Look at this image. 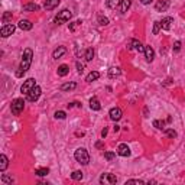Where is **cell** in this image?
I'll return each instance as SVG.
<instances>
[{
    "instance_id": "cell-1",
    "label": "cell",
    "mask_w": 185,
    "mask_h": 185,
    "mask_svg": "<svg viewBox=\"0 0 185 185\" xmlns=\"http://www.w3.org/2000/svg\"><path fill=\"white\" fill-rule=\"evenodd\" d=\"M32 58H34V51L30 48H26L23 51V55H22V61H20V67H19V71L16 72L17 77H23L25 72L30 68V64H32Z\"/></svg>"
},
{
    "instance_id": "cell-2",
    "label": "cell",
    "mask_w": 185,
    "mask_h": 185,
    "mask_svg": "<svg viewBox=\"0 0 185 185\" xmlns=\"http://www.w3.org/2000/svg\"><path fill=\"white\" fill-rule=\"evenodd\" d=\"M74 158L81 165H87L90 162V155L87 152V149H84V147H78L75 151V153H74Z\"/></svg>"
},
{
    "instance_id": "cell-3",
    "label": "cell",
    "mask_w": 185,
    "mask_h": 185,
    "mask_svg": "<svg viewBox=\"0 0 185 185\" xmlns=\"http://www.w3.org/2000/svg\"><path fill=\"white\" fill-rule=\"evenodd\" d=\"M23 109H25V101L22 98H15L12 101V104H10V110H12V113L15 116H19L23 111Z\"/></svg>"
},
{
    "instance_id": "cell-4",
    "label": "cell",
    "mask_w": 185,
    "mask_h": 185,
    "mask_svg": "<svg viewBox=\"0 0 185 185\" xmlns=\"http://www.w3.org/2000/svg\"><path fill=\"white\" fill-rule=\"evenodd\" d=\"M72 17V13L68 10V9H64L61 12L55 16V23H58V25H62V23H67L70 19Z\"/></svg>"
},
{
    "instance_id": "cell-5",
    "label": "cell",
    "mask_w": 185,
    "mask_h": 185,
    "mask_svg": "<svg viewBox=\"0 0 185 185\" xmlns=\"http://www.w3.org/2000/svg\"><path fill=\"white\" fill-rule=\"evenodd\" d=\"M117 182V178L113 174H103L100 177V184L103 185H113Z\"/></svg>"
},
{
    "instance_id": "cell-6",
    "label": "cell",
    "mask_w": 185,
    "mask_h": 185,
    "mask_svg": "<svg viewBox=\"0 0 185 185\" xmlns=\"http://www.w3.org/2000/svg\"><path fill=\"white\" fill-rule=\"evenodd\" d=\"M35 85H36V81H35V78H28V80L23 83V85L20 87V91L23 92V94H26V96H28V94H29V91L34 88Z\"/></svg>"
},
{
    "instance_id": "cell-7",
    "label": "cell",
    "mask_w": 185,
    "mask_h": 185,
    "mask_svg": "<svg viewBox=\"0 0 185 185\" xmlns=\"http://www.w3.org/2000/svg\"><path fill=\"white\" fill-rule=\"evenodd\" d=\"M127 49H135L138 52H145V46L142 45L140 41L138 39H130L129 42H127Z\"/></svg>"
},
{
    "instance_id": "cell-8",
    "label": "cell",
    "mask_w": 185,
    "mask_h": 185,
    "mask_svg": "<svg viewBox=\"0 0 185 185\" xmlns=\"http://www.w3.org/2000/svg\"><path fill=\"white\" fill-rule=\"evenodd\" d=\"M41 92H42L41 87H39V85H35L34 88L29 91V94H28V100L32 101V103H34V101H36L39 97H41Z\"/></svg>"
},
{
    "instance_id": "cell-9",
    "label": "cell",
    "mask_w": 185,
    "mask_h": 185,
    "mask_svg": "<svg viewBox=\"0 0 185 185\" xmlns=\"http://www.w3.org/2000/svg\"><path fill=\"white\" fill-rule=\"evenodd\" d=\"M15 29H16V26L15 25H4L2 29H0V35H2V38H7V36H10V35L15 32Z\"/></svg>"
},
{
    "instance_id": "cell-10",
    "label": "cell",
    "mask_w": 185,
    "mask_h": 185,
    "mask_svg": "<svg viewBox=\"0 0 185 185\" xmlns=\"http://www.w3.org/2000/svg\"><path fill=\"white\" fill-rule=\"evenodd\" d=\"M110 119L113 120V122H117V120H120L122 119V116H123V111L119 107H113V109L110 110Z\"/></svg>"
},
{
    "instance_id": "cell-11",
    "label": "cell",
    "mask_w": 185,
    "mask_h": 185,
    "mask_svg": "<svg viewBox=\"0 0 185 185\" xmlns=\"http://www.w3.org/2000/svg\"><path fill=\"white\" fill-rule=\"evenodd\" d=\"M117 153L120 156H123V158H127V156H130V149H129L126 143H120L117 147Z\"/></svg>"
},
{
    "instance_id": "cell-12",
    "label": "cell",
    "mask_w": 185,
    "mask_h": 185,
    "mask_svg": "<svg viewBox=\"0 0 185 185\" xmlns=\"http://www.w3.org/2000/svg\"><path fill=\"white\" fill-rule=\"evenodd\" d=\"M169 7V0H158V3L155 4V9L158 12H165Z\"/></svg>"
},
{
    "instance_id": "cell-13",
    "label": "cell",
    "mask_w": 185,
    "mask_h": 185,
    "mask_svg": "<svg viewBox=\"0 0 185 185\" xmlns=\"http://www.w3.org/2000/svg\"><path fill=\"white\" fill-rule=\"evenodd\" d=\"M145 58H146L147 62H151V61H153V58H155V51H153V48L152 46H145Z\"/></svg>"
},
{
    "instance_id": "cell-14",
    "label": "cell",
    "mask_w": 185,
    "mask_h": 185,
    "mask_svg": "<svg viewBox=\"0 0 185 185\" xmlns=\"http://www.w3.org/2000/svg\"><path fill=\"white\" fill-rule=\"evenodd\" d=\"M17 26H19V29H22V30H30L34 28L32 22L28 20V19H22V20L17 23Z\"/></svg>"
},
{
    "instance_id": "cell-15",
    "label": "cell",
    "mask_w": 185,
    "mask_h": 185,
    "mask_svg": "<svg viewBox=\"0 0 185 185\" xmlns=\"http://www.w3.org/2000/svg\"><path fill=\"white\" fill-rule=\"evenodd\" d=\"M174 23V19L172 17H164L162 20H160V28L164 30H169V28H171V25Z\"/></svg>"
},
{
    "instance_id": "cell-16",
    "label": "cell",
    "mask_w": 185,
    "mask_h": 185,
    "mask_svg": "<svg viewBox=\"0 0 185 185\" xmlns=\"http://www.w3.org/2000/svg\"><path fill=\"white\" fill-rule=\"evenodd\" d=\"M64 54H67V48H65V46H58V48L54 51V54H52V58H54V59H58V58H61Z\"/></svg>"
},
{
    "instance_id": "cell-17",
    "label": "cell",
    "mask_w": 185,
    "mask_h": 185,
    "mask_svg": "<svg viewBox=\"0 0 185 185\" xmlns=\"http://www.w3.org/2000/svg\"><path fill=\"white\" fill-rule=\"evenodd\" d=\"M61 0H46L45 4H43V7L46 9V10H52V9L58 7V4Z\"/></svg>"
},
{
    "instance_id": "cell-18",
    "label": "cell",
    "mask_w": 185,
    "mask_h": 185,
    "mask_svg": "<svg viewBox=\"0 0 185 185\" xmlns=\"http://www.w3.org/2000/svg\"><path fill=\"white\" fill-rule=\"evenodd\" d=\"M130 6H132V0H122L120 2V13H126L129 9H130Z\"/></svg>"
},
{
    "instance_id": "cell-19",
    "label": "cell",
    "mask_w": 185,
    "mask_h": 185,
    "mask_svg": "<svg viewBox=\"0 0 185 185\" xmlns=\"http://www.w3.org/2000/svg\"><path fill=\"white\" fill-rule=\"evenodd\" d=\"M9 166V159L6 155H0V171L2 172H4L6 169H7Z\"/></svg>"
},
{
    "instance_id": "cell-20",
    "label": "cell",
    "mask_w": 185,
    "mask_h": 185,
    "mask_svg": "<svg viewBox=\"0 0 185 185\" xmlns=\"http://www.w3.org/2000/svg\"><path fill=\"white\" fill-rule=\"evenodd\" d=\"M58 75L59 77H65V75H68V72H70V67L68 65H65V64H62V65H59L58 67Z\"/></svg>"
},
{
    "instance_id": "cell-21",
    "label": "cell",
    "mask_w": 185,
    "mask_h": 185,
    "mask_svg": "<svg viewBox=\"0 0 185 185\" xmlns=\"http://www.w3.org/2000/svg\"><path fill=\"white\" fill-rule=\"evenodd\" d=\"M100 78V72H97V71H91L88 74V75L85 77V81L87 83H92V81H96V80H98Z\"/></svg>"
},
{
    "instance_id": "cell-22",
    "label": "cell",
    "mask_w": 185,
    "mask_h": 185,
    "mask_svg": "<svg viewBox=\"0 0 185 185\" xmlns=\"http://www.w3.org/2000/svg\"><path fill=\"white\" fill-rule=\"evenodd\" d=\"M90 107H91V110H100L101 109V104H100V101H98L97 97H92L91 100H90Z\"/></svg>"
},
{
    "instance_id": "cell-23",
    "label": "cell",
    "mask_w": 185,
    "mask_h": 185,
    "mask_svg": "<svg viewBox=\"0 0 185 185\" xmlns=\"http://www.w3.org/2000/svg\"><path fill=\"white\" fill-rule=\"evenodd\" d=\"M122 74V71H120V68L119 67H111L109 70V77L110 78H116V77H119Z\"/></svg>"
},
{
    "instance_id": "cell-24",
    "label": "cell",
    "mask_w": 185,
    "mask_h": 185,
    "mask_svg": "<svg viewBox=\"0 0 185 185\" xmlns=\"http://www.w3.org/2000/svg\"><path fill=\"white\" fill-rule=\"evenodd\" d=\"M35 10H39V6L36 3H28L23 6V12H35Z\"/></svg>"
},
{
    "instance_id": "cell-25",
    "label": "cell",
    "mask_w": 185,
    "mask_h": 185,
    "mask_svg": "<svg viewBox=\"0 0 185 185\" xmlns=\"http://www.w3.org/2000/svg\"><path fill=\"white\" fill-rule=\"evenodd\" d=\"M77 87V84L74 83V81H71V83H65V84L61 85V91H71V90H74Z\"/></svg>"
},
{
    "instance_id": "cell-26",
    "label": "cell",
    "mask_w": 185,
    "mask_h": 185,
    "mask_svg": "<svg viewBox=\"0 0 185 185\" xmlns=\"http://www.w3.org/2000/svg\"><path fill=\"white\" fill-rule=\"evenodd\" d=\"M84 58H85V61H91V59L94 58V49H92V48H87V49H85Z\"/></svg>"
},
{
    "instance_id": "cell-27",
    "label": "cell",
    "mask_w": 185,
    "mask_h": 185,
    "mask_svg": "<svg viewBox=\"0 0 185 185\" xmlns=\"http://www.w3.org/2000/svg\"><path fill=\"white\" fill-rule=\"evenodd\" d=\"M120 2H122V0H107L106 4H107V7L109 9H116L119 4H120Z\"/></svg>"
},
{
    "instance_id": "cell-28",
    "label": "cell",
    "mask_w": 185,
    "mask_h": 185,
    "mask_svg": "<svg viewBox=\"0 0 185 185\" xmlns=\"http://www.w3.org/2000/svg\"><path fill=\"white\" fill-rule=\"evenodd\" d=\"M71 178L74 179V181H81V179L84 178V175H83L81 171H74V172L71 174Z\"/></svg>"
},
{
    "instance_id": "cell-29",
    "label": "cell",
    "mask_w": 185,
    "mask_h": 185,
    "mask_svg": "<svg viewBox=\"0 0 185 185\" xmlns=\"http://www.w3.org/2000/svg\"><path fill=\"white\" fill-rule=\"evenodd\" d=\"M35 174H36L38 177H46V175L49 174V169L48 168H38L35 171Z\"/></svg>"
},
{
    "instance_id": "cell-30",
    "label": "cell",
    "mask_w": 185,
    "mask_h": 185,
    "mask_svg": "<svg viewBox=\"0 0 185 185\" xmlns=\"http://www.w3.org/2000/svg\"><path fill=\"white\" fill-rule=\"evenodd\" d=\"M98 23H100L101 26H107L109 25V19H107L106 16H101L100 15V16H98Z\"/></svg>"
},
{
    "instance_id": "cell-31",
    "label": "cell",
    "mask_w": 185,
    "mask_h": 185,
    "mask_svg": "<svg viewBox=\"0 0 185 185\" xmlns=\"http://www.w3.org/2000/svg\"><path fill=\"white\" fill-rule=\"evenodd\" d=\"M2 182H3V184H12L13 178L12 177H7L6 174H3V175H2Z\"/></svg>"
},
{
    "instance_id": "cell-32",
    "label": "cell",
    "mask_w": 185,
    "mask_h": 185,
    "mask_svg": "<svg viewBox=\"0 0 185 185\" xmlns=\"http://www.w3.org/2000/svg\"><path fill=\"white\" fill-rule=\"evenodd\" d=\"M2 20H3V23H7L9 20H12V12H6L3 15V17H2Z\"/></svg>"
},
{
    "instance_id": "cell-33",
    "label": "cell",
    "mask_w": 185,
    "mask_h": 185,
    "mask_svg": "<svg viewBox=\"0 0 185 185\" xmlns=\"http://www.w3.org/2000/svg\"><path fill=\"white\" fill-rule=\"evenodd\" d=\"M159 29H160V22H153V35H158L159 34Z\"/></svg>"
},
{
    "instance_id": "cell-34",
    "label": "cell",
    "mask_w": 185,
    "mask_h": 185,
    "mask_svg": "<svg viewBox=\"0 0 185 185\" xmlns=\"http://www.w3.org/2000/svg\"><path fill=\"white\" fill-rule=\"evenodd\" d=\"M165 133H166V136H169V138H177V132L174 130V129H165Z\"/></svg>"
},
{
    "instance_id": "cell-35",
    "label": "cell",
    "mask_w": 185,
    "mask_h": 185,
    "mask_svg": "<svg viewBox=\"0 0 185 185\" xmlns=\"http://www.w3.org/2000/svg\"><path fill=\"white\" fill-rule=\"evenodd\" d=\"M130 184H138V185H140V184H145V181H142V179H127V181H126V185H130Z\"/></svg>"
},
{
    "instance_id": "cell-36",
    "label": "cell",
    "mask_w": 185,
    "mask_h": 185,
    "mask_svg": "<svg viewBox=\"0 0 185 185\" xmlns=\"http://www.w3.org/2000/svg\"><path fill=\"white\" fill-rule=\"evenodd\" d=\"M153 126H155L156 129H165V123L160 122V120H155V122H153Z\"/></svg>"
},
{
    "instance_id": "cell-37",
    "label": "cell",
    "mask_w": 185,
    "mask_h": 185,
    "mask_svg": "<svg viewBox=\"0 0 185 185\" xmlns=\"http://www.w3.org/2000/svg\"><path fill=\"white\" fill-rule=\"evenodd\" d=\"M114 156H116V155H114L113 152H104V158H106L107 160H113Z\"/></svg>"
},
{
    "instance_id": "cell-38",
    "label": "cell",
    "mask_w": 185,
    "mask_h": 185,
    "mask_svg": "<svg viewBox=\"0 0 185 185\" xmlns=\"http://www.w3.org/2000/svg\"><path fill=\"white\" fill-rule=\"evenodd\" d=\"M75 65H77V71L80 72V74H81V72H83V71H84V68H85V65H84V64H81L80 61H77V64H75Z\"/></svg>"
},
{
    "instance_id": "cell-39",
    "label": "cell",
    "mask_w": 185,
    "mask_h": 185,
    "mask_svg": "<svg viewBox=\"0 0 185 185\" xmlns=\"http://www.w3.org/2000/svg\"><path fill=\"white\" fill-rule=\"evenodd\" d=\"M65 117H67L65 111H56V113H55V119H61V120H62V119H65Z\"/></svg>"
},
{
    "instance_id": "cell-40",
    "label": "cell",
    "mask_w": 185,
    "mask_h": 185,
    "mask_svg": "<svg viewBox=\"0 0 185 185\" xmlns=\"http://www.w3.org/2000/svg\"><path fill=\"white\" fill-rule=\"evenodd\" d=\"M80 25H81V20L72 22L71 25H70V30H75V29H77V26H80Z\"/></svg>"
},
{
    "instance_id": "cell-41",
    "label": "cell",
    "mask_w": 185,
    "mask_h": 185,
    "mask_svg": "<svg viewBox=\"0 0 185 185\" xmlns=\"http://www.w3.org/2000/svg\"><path fill=\"white\" fill-rule=\"evenodd\" d=\"M179 49H181V42L177 41V42L174 43V51H175V52H179Z\"/></svg>"
},
{
    "instance_id": "cell-42",
    "label": "cell",
    "mask_w": 185,
    "mask_h": 185,
    "mask_svg": "<svg viewBox=\"0 0 185 185\" xmlns=\"http://www.w3.org/2000/svg\"><path fill=\"white\" fill-rule=\"evenodd\" d=\"M71 107H81V104L77 103V101H74V103H70V104H68V109H71Z\"/></svg>"
},
{
    "instance_id": "cell-43",
    "label": "cell",
    "mask_w": 185,
    "mask_h": 185,
    "mask_svg": "<svg viewBox=\"0 0 185 185\" xmlns=\"http://www.w3.org/2000/svg\"><path fill=\"white\" fill-rule=\"evenodd\" d=\"M107 132H109V130H107V127H104V129L101 130V138H103V139H104L106 136H107Z\"/></svg>"
},
{
    "instance_id": "cell-44",
    "label": "cell",
    "mask_w": 185,
    "mask_h": 185,
    "mask_svg": "<svg viewBox=\"0 0 185 185\" xmlns=\"http://www.w3.org/2000/svg\"><path fill=\"white\" fill-rule=\"evenodd\" d=\"M140 2H142L143 4H149V3H151V2H152V0H140Z\"/></svg>"
},
{
    "instance_id": "cell-45",
    "label": "cell",
    "mask_w": 185,
    "mask_h": 185,
    "mask_svg": "<svg viewBox=\"0 0 185 185\" xmlns=\"http://www.w3.org/2000/svg\"><path fill=\"white\" fill-rule=\"evenodd\" d=\"M75 136H84V132H75Z\"/></svg>"
},
{
    "instance_id": "cell-46",
    "label": "cell",
    "mask_w": 185,
    "mask_h": 185,
    "mask_svg": "<svg viewBox=\"0 0 185 185\" xmlns=\"http://www.w3.org/2000/svg\"><path fill=\"white\" fill-rule=\"evenodd\" d=\"M96 146L98 147V149H100V147H103V143H101V142H98V143H97V145H96Z\"/></svg>"
}]
</instances>
